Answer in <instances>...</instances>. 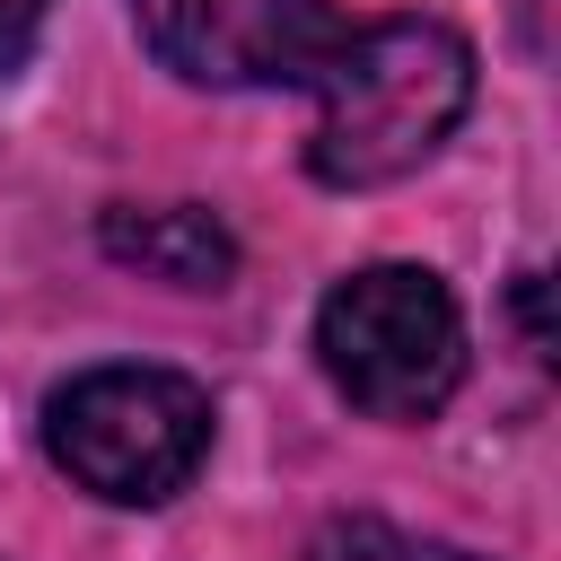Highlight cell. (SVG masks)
<instances>
[{
  "label": "cell",
  "mask_w": 561,
  "mask_h": 561,
  "mask_svg": "<svg viewBox=\"0 0 561 561\" xmlns=\"http://www.w3.org/2000/svg\"><path fill=\"white\" fill-rule=\"evenodd\" d=\"M105 254L114 263H140L149 280H175V289H219L237 272V245L210 210L193 202H167V210H105Z\"/></svg>",
  "instance_id": "5"
},
{
  "label": "cell",
  "mask_w": 561,
  "mask_h": 561,
  "mask_svg": "<svg viewBox=\"0 0 561 561\" xmlns=\"http://www.w3.org/2000/svg\"><path fill=\"white\" fill-rule=\"evenodd\" d=\"M44 9L53 0H0V79L35 53V35H44Z\"/></svg>",
  "instance_id": "7"
},
{
  "label": "cell",
  "mask_w": 561,
  "mask_h": 561,
  "mask_svg": "<svg viewBox=\"0 0 561 561\" xmlns=\"http://www.w3.org/2000/svg\"><path fill=\"white\" fill-rule=\"evenodd\" d=\"M149 53L193 88H289L333 53L324 0H140Z\"/></svg>",
  "instance_id": "4"
},
{
  "label": "cell",
  "mask_w": 561,
  "mask_h": 561,
  "mask_svg": "<svg viewBox=\"0 0 561 561\" xmlns=\"http://www.w3.org/2000/svg\"><path fill=\"white\" fill-rule=\"evenodd\" d=\"M44 447L79 491L114 508H158L210 456V394L175 368H88L53 386Z\"/></svg>",
  "instance_id": "3"
},
{
  "label": "cell",
  "mask_w": 561,
  "mask_h": 561,
  "mask_svg": "<svg viewBox=\"0 0 561 561\" xmlns=\"http://www.w3.org/2000/svg\"><path fill=\"white\" fill-rule=\"evenodd\" d=\"M316 131L307 167L333 193H368L412 175L473 105V53L438 18H377L359 35H333L316 61Z\"/></svg>",
  "instance_id": "1"
},
{
  "label": "cell",
  "mask_w": 561,
  "mask_h": 561,
  "mask_svg": "<svg viewBox=\"0 0 561 561\" xmlns=\"http://www.w3.org/2000/svg\"><path fill=\"white\" fill-rule=\"evenodd\" d=\"M316 359L368 421H430L465 377V316H456L438 272L368 263V272L324 289Z\"/></svg>",
  "instance_id": "2"
},
{
  "label": "cell",
  "mask_w": 561,
  "mask_h": 561,
  "mask_svg": "<svg viewBox=\"0 0 561 561\" xmlns=\"http://www.w3.org/2000/svg\"><path fill=\"white\" fill-rule=\"evenodd\" d=\"M517 316H526V342H535V351H552V324H543V272H526V280H517Z\"/></svg>",
  "instance_id": "8"
},
{
  "label": "cell",
  "mask_w": 561,
  "mask_h": 561,
  "mask_svg": "<svg viewBox=\"0 0 561 561\" xmlns=\"http://www.w3.org/2000/svg\"><path fill=\"white\" fill-rule=\"evenodd\" d=\"M307 561H482V552L412 535V526H386V517H333V526H316Z\"/></svg>",
  "instance_id": "6"
}]
</instances>
